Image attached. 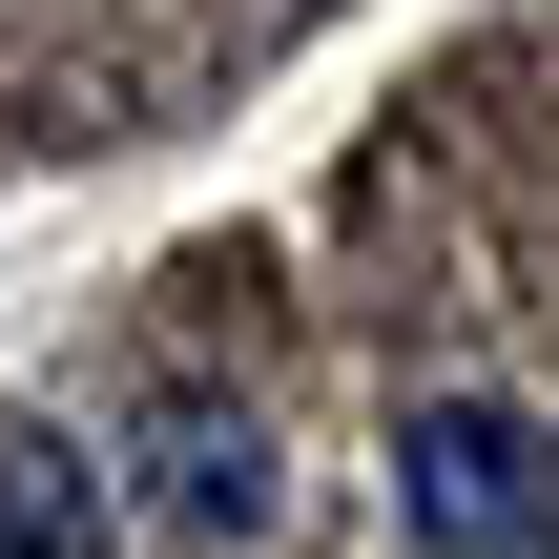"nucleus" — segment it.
<instances>
[{"label":"nucleus","instance_id":"nucleus-1","mask_svg":"<svg viewBox=\"0 0 559 559\" xmlns=\"http://www.w3.org/2000/svg\"><path fill=\"white\" fill-rule=\"evenodd\" d=\"M394 539L415 559H559V436L519 394H415L394 415Z\"/></svg>","mask_w":559,"mask_h":559},{"label":"nucleus","instance_id":"nucleus-2","mask_svg":"<svg viewBox=\"0 0 559 559\" xmlns=\"http://www.w3.org/2000/svg\"><path fill=\"white\" fill-rule=\"evenodd\" d=\"M270 498H290V477H270V415H228V394H166V415H145V519L187 559L270 539Z\"/></svg>","mask_w":559,"mask_h":559},{"label":"nucleus","instance_id":"nucleus-3","mask_svg":"<svg viewBox=\"0 0 559 559\" xmlns=\"http://www.w3.org/2000/svg\"><path fill=\"white\" fill-rule=\"evenodd\" d=\"M104 539H124L104 456H83V436H41V415H0V559H104Z\"/></svg>","mask_w":559,"mask_h":559}]
</instances>
